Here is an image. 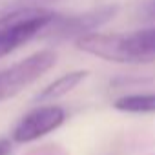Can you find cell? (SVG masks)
Wrapping results in <instances>:
<instances>
[{"label": "cell", "instance_id": "cell-1", "mask_svg": "<svg viewBox=\"0 0 155 155\" xmlns=\"http://www.w3.org/2000/svg\"><path fill=\"white\" fill-rule=\"evenodd\" d=\"M55 18L57 13L37 6L18 8L0 17V58L38 37Z\"/></svg>", "mask_w": 155, "mask_h": 155}, {"label": "cell", "instance_id": "cell-2", "mask_svg": "<svg viewBox=\"0 0 155 155\" xmlns=\"http://www.w3.org/2000/svg\"><path fill=\"white\" fill-rule=\"evenodd\" d=\"M57 62V53L51 49H40L26 57L18 64L0 73V102L18 95L24 88L33 84L37 79L49 71Z\"/></svg>", "mask_w": 155, "mask_h": 155}, {"label": "cell", "instance_id": "cell-3", "mask_svg": "<svg viewBox=\"0 0 155 155\" xmlns=\"http://www.w3.org/2000/svg\"><path fill=\"white\" fill-rule=\"evenodd\" d=\"M117 13V6H101L97 9L81 13V15H69L58 17L44 29L53 38H79L86 33H91L110 22Z\"/></svg>", "mask_w": 155, "mask_h": 155}, {"label": "cell", "instance_id": "cell-4", "mask_svg": "<svg viewBox=\"0 0 155 155\" xmlns=\"http://www.w3.org/2000/svg\"><path fill=\"white\" fill-rule=\"evenodd\" d=\"M64 120H66L64 108L55 106V104L38 106L20 119V122L15 126L11 137L18 144H28V142H33V140L55 131L57 128H60L64 124Z\"/></svg>", "mask_w": 155, "mask_h": 155}, {"label": "cell", "instance_id": "cell-5", "mask_svg": "<svg viewBox=\"0 0 155 155\" xmlns=\"http://www.w3.org/2000/svg\"><path fill=\"white\" fill-rule=\"evenodd\" d=\"M122 64H150L155 62V28L120 33Z\"/></svg>", "mask_w": 155, "mask_h": 155}, {"label": "cell", "instance_id": "cell-6", "mask_svg": "<svg viewBox=\"0 0 155 155\" xmlns=\"http://www.w3.org/2000/svg\"><path fill=\"white\" fill-rule=\"evenodd\" d=\"M86 77H88V71H84V69H77V71L64 73L62 77L55 79L51 84H48L44 90H40V93L35 97V101L37 102H53L57 99H62L69 91H73L77 86L86 79Z\"/></svg>", "mask_w": 155, "mask_h": 155}, {"label": "cell", "instance_id": "cell-7", "mask_svg": "<svg viewBox=\"0 0 155 155\" xmlns=\"http://www.w3.org/2000/svg\"><path fill=\"white\" fill-rule=\"evenodd\" d=\"M113 108L126 113H155V93H133L119 97Z\"/></svg>", "mask_w": 155, "mask_h": 155}, {"label": "cell", "instance_id": "cell-8", "mask_svg": "<svg viewBox=\"0 0 155 155\" xmlns=\"http://www.w3.org/2000/svg\"><path fill=\"white\" fill-rule=\"evenodd\" d=\"M0 155H11V140L0 139Z\"/></svg>", "mask_w": 155, "mask_h": 155}, {"label": "cell", "instance_id": "cell-9", "mask_svg": "<svg viewBox=\"0 0 155 155\" xmlns=\"http://www.w3.org/2000/svg\"><path fill=\"white\" fill-rule=\"evenodd\" d=\"M146 11H148V15H150V17H155V0H153V2H151L148 8H146Z\"/></svg>", "mask_w": 155, "mask_h": 155}]
</instances>
